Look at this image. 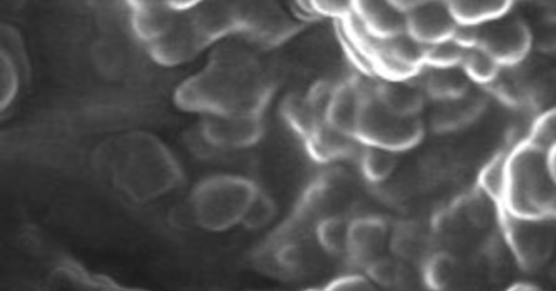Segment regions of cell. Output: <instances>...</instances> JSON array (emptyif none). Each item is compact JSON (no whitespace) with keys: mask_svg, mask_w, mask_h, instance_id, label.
Segmentation results:
<instances>
[{"mask_svg":"<svg viewBox=\"0 0 556 291\" xmlns=\"http://www.w3.org/2000/svg\"><path fill=\"white\" fill-rule=\"evenodd\" d=\"M523 219L525 220L521 222L520 218L510 226L515 249L529 265L540 264L549 253V236L542 227L532 222H527L526 218Z\"/></svg>","mask_w":556,"mask_h":291,"instance_id":"obj_19","label":"cell"},{"mask_svg":"<svg viewBox=\"0 0 556 291\" xmlns=\"http://www.w3.org/2000/svg\"><path fill=\"white\" fill-rule=\"evenodd\" d=\"M459 67L425 65L414 81L437 101L457 98L469 91L468 77Z\"/></svg>","mask_w":556,"mask_h":291,"instance_id":"obj_15","label":"cell"},{"mask_svg":"<svg viewBox=\"0 0 556 291\" xmlns=\"http://www.w3.org/2000/svg\"><path fill=\"white\" fill-rule=\"evenodd\" d=\"M321 291H380L379 287L364 273H348L328 281Z\"/></svg>","mask_w":556,"mask_h":291,"instance_id":"obj_28","label":"cell"},{"mask_svg":"<svg viewBox=\"0 0 556 291\" xmlns=\"http://www.w3.org/2000/svg\"><path fill=\"white\" fill-rule=\"evenodd\" d=\"M498 64L482 49L467 47L460 67L468 78L478 83L492 80L498 72Z\"/></svg>","mask_w":556,"mask_h":291,"instance_id":"obj_24","label":"cell"},{"mask_svg":"<svg viewBox=\"0 0 556 291\" xmlns=\"http://www.w3.org/2000/svg\"><path fill=\"white\" fill-rule=\"evenodd\" d=\"M406 15L408 34L425 46L452 39L458 28L447 2L414 1Z\"/></svg>","mask_w":556,"mask_h":291,"instance_id":"obj_11","label":"cell"},{"mask_svg":"<svg viewBox=\"0 0 556 291\" xmlns=\"http://www.w3.org/2000/svg\"><path fill=\"white\" fill-rule=\"evenodd\" d=\"M546 166L552 179L556 184V142L546 153Z\"/></svg>","mask_w":556,"mask_h":291,"instance_id":"obj_30","label":"cell"},{"mask_svg":"<svg viewBox=\"0 0 556 291\" xmlns=\"http://www.w3.org/2000/svg\"><path fill=\"white\" fill-rule=\"evenodd\" d=\"M351 218L331 214L318 222L314 238L325 254L344 257Z\"/></svg>","mask_w":556,"mask_h":291,"instance_id":"obj_21","label":"cell"},{"mask_svg":"<svg viewBox=\"0 0 556 291\" xmlns=\"http://www.w3.org/2000/svg\"><path fill=\"white\" fill-rule=\"evenodd\" d=\"M97 163L124 194L138 202L162 197L182 181L181 168L170 151L146 132L123 135L102 146Z\"/></svg>","mask_w":556,"mask_h":291,"instance_id":"obj_3","label":"cell"},{"mask_svg":"<svg viewBox=\"0 0 556 291\" xmlns=\"http://www.w3.org/2000/svg\"><path fill=\"white\" fill-rule=\"evenodd\" d=\"M545 5H542L543 15L546 21L551 23H556V1L554 2H545Z\"/></svg>","mask_w":556,"mask_h":291,"instance_id":"obj_31","label":"cell"},{"mask_svg":"<svg viewBox=\"0 0 556 291\" xmlns=\"http://www.w3.org/2000/svg\"><path fill=\"white\" fill-rule=\"evenodd\" d=\"M308 154L319 163L359 157L363 144L355 136L343 132L327 122L304 140Z\"/></svg>","mask_w":556,"mask_h":291,"instance_id":"obj_12","label":"cell"},{"mask_svg":"<svg viewBox=\"0 0 556 291\" xmlns=\"http://www.w3.org/2000/svg\"><path fill=\"white\" fill-rule=\"evenodd\" d=\"M548 48H551V50H554L556 52V36L552 37L551 40H548Z\"/></svg>","mask_w":556,"mask_h":291,"instance_id":"obj_32","label":"cell"},{"mask_svg":"<svg viewBox=\"0 0 556 291\" xmlns=\"http://www.w3.org/2000/svg\"><path fill=\"white\" fill-rule=\"evenodd\" d=\"M263 132L261 114H206L197 131L200 155L244 149L254 144Z\"/></svg>","mask_w":556,"mask_h":291,"instance_id":"obj_7","label":"cell"},{"mask_svg":"<svg viewBox=\"0 0 556 291\" xmlns=\"http://www.w3.org/2000/svg\"><path fill=\"white\" fill-rule=\"evenodd\" d=\"M469 28L470 47L482 49L498 65L517 64L527 55L531 45L529 28L517 18L501 17Z\"/></svg>","mask_w":556,"mask_h":291,"instance_id":"obj_8","label":"cell"},{"mask_svg":"<svg viewBox=\"0 0 556 291\" xmlns=\"http://www.w3.org/2000/svg\"><path fill=\"white\" fill-rule=\"evenodd\" d=\"M245 40L219 42L203 68L176 89V104L204 115L262 114L273 83L269 72Z\"/></svg>","mask_w":556,"mask_h":291,"instance_id":"obj_2","label":"cell"},{"mask_svg":"<svg viewBox=\"0 0 556 291\" xmlns=\"http://www.w3.org/2000/svg\"><path fill=\"white\" fill-rule=\"evenodd\" d=\"M506 189L518 217L532 218L549 207L556 184L548 173L546 155L532 149L519 152L508 167Z\"/></svg>","mask_w":556,"mask_h":291,"instance_id":"obj_6","label":"cell"},{"mask_svg":"<svg viewBox=\"0 0 556 291\" xmlns=\"http://www.w3.org/2000/svg\"><path fill=\"white\" fill-rule=\"evenodd\" d=\"M281 116L289 127L303 140L326 121V113L308 94L293 92L287 96L280 107Z\"/></svg>","mask_w":556,"mask_h":291,"instance_id":"obj_16","label":"cell"},{"mask_svg":"<svg viewBox=\"0 0 556 291\" xmlns=\"http://www.w3.org/2000/svg\"><path fill=\"white\" fill-rule=\"evenodd\" d=\"M483 107V98L469 91L457 98L438 101L431 115V126L438 132L460 129L475 121Z\"/></svg>","mask_w":556,"mask_h":291,"instance_id":"obj_14","label":"cell"},{"mask_svg":"<svg viewBox=\"0 0 556 291\" xmlns=\"http://www.w3.org/2000/svg\"><path fill=\"white\" fill-rule=\"evenodd\" d=\"M422 130L419 116L403 115L389 109L376 96V84H372L355 134L363 144L396 153L415 147Z\"/></svg>","mask_w":556,"mask_h":291,"instance_id":"obj_5","label":"cell"},{"mask_svg":"<svg viewBox=\"0 0 556 291\" xmlns=\"http://www.w3.org/2000/svg\"><path fill=\"white\" fill-rule=\"evenodd\" d=\"M421 277L431 291H458L464 280L456 258L445 252L430 253L421 262Z\"/></svg>","mask_w":556,"mask_h":291,"instance_id":"obj_17","label":"cell"},{"mask_svg":"<svg viewBox=\"0 0 556 291\" xmlns=\"http://www.w3.org/2000/svg\"><path fill=\"white\" fill-rule=\"evenodd\" d=\"M356 15L370 34L391 38L407 31V15L395 1H353Z\"/></svg>","mask_w":556,"mask_h":291,"instance_id":"obj_13","label":"cell"},{"mask_svg":"<svg viewBox=\"0 0 556 291\" xmlns=\"http://www.w3.org/2000/svg\"><path fill=\"white\" fill-rule=\"evenodd\" d=\"M450 11L459 26H480L498 20L509 11V1H447Z\"/></svg>","mask_w":556,"mask_h":291,"instance_id":"obj_20","label":"cell"},{"mask_svg":"<svg viewBox=\"0 0 556 291\" xmlns=\"http://www.w3.org/2000/svg\"><path fill=\"white\" fill-rule=\"evenodd\" d=\"M467 47L454 38L426 46L425 65L431 67H457L462 65Z\"/></svg>","mask_w":556,"mask_h":291,"instance_id":"obj_25","label":"cell"},{"mask_svg":"<svg viewBox=\"0 0 556 291\" xmlns=\"http://www.w3.org/2000/svg\"><path fill=\"white\" fill-rule=\"evenodd\" d=\"M0 104L4 110L13 100L18 88V71L15 62L1 51L0 59Z\"/></svg>","mask_w":556,"mask_h":291,"instance_id":"obj_27","label":"cell"},{"mask_svg":"<svg viewBox=\"0 0 556 291\" xmlns=\"http://www.w3.org/2000/svg\"><path fill=\"white\" fill-rule=\"evenodd\" d=\"M424 90L415 81L376 84V96L389 109L408 116H418L424 104Z\"/></svg>","mask_w":556,"mask_h":291,"instance_id":"obj_18","label":"cell"},{"mask_svg":"<svg viewBox=\"0 0 556 291\" xmlns=\"http://www.w3.org/2000/svg\"><path fill=\"white\" fill-rule=\"evenodd\" d=\"M363 177L371 185L378 186L390 179L395 169V153L386 149L364 146L358 157Z\"/></svg>","mask_w":556,"mask_h":291,"instance_id":"obj_22","label":"cell"},{"mask_svg":"<svg viewBox=\"0 0 556 291\" xmlns=\"http://www.w3.org/2000/svg\"><path fill=\"white\" fill-rule=\"evenodd\" d=\"M240 35L254 43L269 46L283 41L299 28L271 2H241Z\"/></svg>","mask_w":556,"mask_h":291,"instance_id":"obj_10","label":"cell"},{"mask_svg":"<svg viewBox=\"0 0 556 291\" xmlns=\"http://www.w3.org/2000/svg\"><path fill=\"white\" fill-rule=\"evenodd\" d=\"M258 187L245 177L214 175L202 179L190 195L194 222L210 231H224L242 224Z\"/></svg>","mask_w":556,"mask_h":291,"instance_id":"obj_4","label":"cell"},{"mask_svg":"<svg viewBox=\"0 0 556 291\" xmlns=\"http://www.w3.org/2000/svg\"><path fill=\"white\" fill-rule=\"evenodd\" d=\"M315 11L319 18L329 17L336 22L345 20L353 12V1H313Z\"/></svg>","mask_w":556,"mask_h":291,"instance_id":"obj_29","label":"cell"},{"mask_svg":"<svg viewBox=\"0 0 556 291\" xmlns=\"http://www.w3.org/2000/svg\"><path fill=\"white\" fill-rule=\"evenodd\" d=\"M302 291H321L320 288H307Z\"/></svg>","mask_w":556,"mask_h":291,"instance_id":"obj_33","label":"cell"},{"mask_svg":"<svg viewBox=\"0 0 556 291\" xmlns=\"http://www.w3.org/2000/svg\"><path fill=\"white\" fill-rule=\"evenodd\" d=\"M276 214V205L271 198L260 188L251 201L242 224L250 229H258L268 225Z\"/></svg>","mask_w":556,"mask_h":291,"instance_id":"obj_26","label":"cell"},{"mask_svg":"<svg viewBox=\"0 0 556 291\" xmlns=\"http://www.w3.org/2000/svg\"><path fill=\"white\" fill-rule=\"evenodd\" d=\"M390 230L387 222L377 215H361L351 218L344 258L365 273L374 263L386 256L390 246Z\"/></svg>","mask_w":556,"mask_h":291,"instance_id":"obj_9","label":"cell"},{"mask_svg":"<svg viewBox=\"0 0 556 291\" xmlns=\"http://www.w3.org/2000/svg\"><path fill=\"white\" fill-rule=\"evenodd\" d=\"M427 238L422 229L414 222H405L395 227L390 236V248L397 257L417 258L418 254L424 260L426 254Z\"/></svg>","mask_w":556,"mask_h":291,"instance_id":"obj_23","label":"cell"},{"mask_svg":"<svg viewBox=\"0 0 556 291\" xmlns=\"http://www.w3.org/2000/svg\"><path fill=\"white\" fill-rule=\"evenodd\" d=\"M127 9L135 40L165 66L185 63L242 28L241 2L129 1Z\"/></svg>","mask_w":556,"mask_h":291,"instance_id":"obj_1","label":"cell"}]
</instances>
